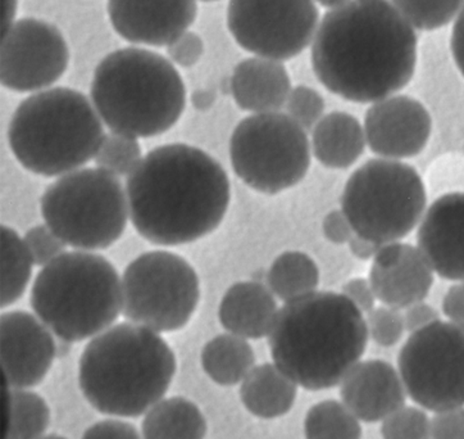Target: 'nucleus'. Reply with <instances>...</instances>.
Masks as SVG:
<instances>
[{
    "label": "nucleus",
    "mask_w": 464,
    "mask_h": 439,
    "mask_svg": "<svg viewBox=\"0 0 464 439\" xmlns=\"http://www.w3.org/2000/svg\"><path fill=\"white\" fill-rule=\"evenodd\" d=\"M442 312L451 323L464 329V280L448 289L442 299Z\"/></svg>",
    "instance_id": "43"
},
{
    "label": "nucleus",
    "mask_w": 464,
    "mask_h": 439,
    "mask_svg": "<svg viewBox=\"0 0 464 439\" xmlns=\"http://www.w3.org/2000/svg\"><path fill=\"white\" fill-rule=\"evenodd\" d=\"M450 51L458 70L464 77V7L451 29Z\"/></svg>",
    "instance_id": "44"
},
{
    "label": "nucleus",
    "mask_w": 464,
    "mask_h": 439,
    "mask_svg": "<svg viewBox=\"0 0 464 439\" xmlns=\"http://www.w3.org/2000/svg\"><path fill=\"white\" fill-rule=\"evenodd\" d=\"M24 242L34 265L42 266V268L66 253L64 252L66 243L46 224L31 228L24 234Z\"/></svg>",
    "instance_id": "36"
},
{
    "label": "nucleus",
    "mask_w": 464,
    "mask_h": 439,
    "mask_svg": "<svg viewBox=\"0 0 464 439\" xmlns=\"http://www.w3.org/2000/svg\"><path fill=\"white\" fill-rule=\"evenodd\" d=\"M140 161L141 148L138 139L119 132L104 135L95 154L98 169L116 178L131 174Z\"/></svg>",
    "instance_id": "32"
},
{
    "label": "nucleus",
    "mask_w": 464,
    "mask_h": 439,
    "mask_svg": "<svg viewBox=\"0 0 464 439\" xmlns=\"http://www.w3.org/2000/svg\"><path fill=\"white\" fill-rule=\"evenodd\" d=\"M240 400L247 413L274 420L290 413L298 397V385L276 364L256 365L240 385Z\"/></svg>",
    "instance_id": "24"
},
{
    "label": "nucleus",
    "mask_w": 464,
    "mask_h": 439,
    "mask_svg": "<svg viewBox=\"0 0 464 439\" xmlns=\"http://www.w3.org/2000/svg\"><path fill=\"white\" fill-rule=\"evenodd\" d=\"M39 439H67V438L62 437V435H60V434H45V435H43V437L39 438Z\"/></svg>",
    "instance_id": "48"
},
{
    "label": "nucleus",
    "mask_w": 464,
    "mask_h": 439,
    "mask_svg": "<svg viewBox=\"0 0 464 439\" xmlns=\"http://www.w3.org/2000/svg\"><path fill=\"white\" fill-rule=\"evenodd\" d=\"M342 293L363 314L373 310L377 298L370 280L364 278H353L343 286Z\"/></svg>",
    "instance_id": "40"
},
{
    "label": "nucleus",
    "mask_w": 464,
    "mask_h": 439,
    "mask_svg": "<svg viewBox=\"0 0 464 439\" xmlns=\"http://www.w3.org/2000/svg\"><path fill=\"white\" fill-rule=\"evenodd\" d=\"M283 62L255 57L241 61L231 76L235 103L246 112H280L292 92Z\"/></svg>",
    "instance_id": "21"
},
{
    "label": "nucleus",
    "mask_w": 464,
    "mask_h": 439,
    "mask_svg": "<svg viewBox=\"0 0 464 439\" xmlns=\"http://www.w3.org/2000/svg\"><path fill=\"white\" fill-rule=\"evenodd\" d=\"M277 312L270 288L258 281H239L222 297L218 318L227 333L256 341L268 337Z\"/></svg>",
    "instance_id": "22"
},
{
    "label": "nucleus",
    "mask_w": 464,
    "mask_h": 439,
    "mask_svg": "<svg viewBox=\"0 0 464 439\" xmlns=\"http://www.w3.org/2000/svg\"><path fill=\"white\" fill-rule=\"evenodd\" d=\"M45 224L66 243L101 250L122 237L128 225V194L116 176L101 169H82L61 176L40 200Z\"/></svg>",
    "instance_id": "9"
},
{
    "label": "nucleus",
    "mask_w": 464,
    "mask_h": 439,
    "mask_svg": "<svg viewBox=\"0 0 464 439\" xmlns=\"http://www.w3.org/2000/svg\"><path fill=\"white\" fill-rule=\"evenodd\" d=\"M135 230L157 246L197 242L221 225L230 205L224 167L193 145H160L142 157L126 182Z\"/></svg>",
    "instance_id": "2"
},
{
    "label": "nucleus",
    "mask_w": 464,
    "mask_h": 439,
    "mask_svg": "<svg viewBox=\"0 0 464 439\" xmlns=\"http://www.w3.org/2000/svg\"><path fill=\"white\" fill-rule=\"evenodd\" d=\"M82 439H142V435L134 424L117 417L101 420L89 426Z\"/></svg>",
    "instance_id": "38"
},
{
    "label": "nucleus",
    "mask_w": 464,
    "mask_h": 439,
    "mask_svg": "<svg viewBox=\"0 0 464 439\" xmlns=\"http://www.w3.org/2000/svg\"><path fill=\"white\" fill-rule=\"evenodd\" d=\"M267 284L274 296L281 301H294L317 290L320 270L307 253L286 250L272 262Z\"/></svg>",
    "instance_id": "28"
},
{
    "label": "nucleus",
    "mask_w": 464,
    "mask_h": 439,
    "mask_svg": "<svg viewBox=\"0 0 464 439\" xmlns=\"http://www.w3.org/2000/svg\"><path fill=\"white\" fill-rule=\"evenodd\" d=\"M434 274L417 246L392 242L380 247L368 280L383 306L405 310L425 301L434 286Z\"/></svg>",
    "instance_id": "18"
},
{
    "label": "nucleus",
    "mask_w": 464,
    "mask_h": 439,
    "mask_svg": "<svg viewBox=\"0 0 464 439\" xmlns=\"http://www.w3.org/2000/svg\"><path fill=\"white\" fill-rule=\"evenodd\" d=\"M200 2H218V0H200Z\"/></svg>",
    "instance_id": "49"
},
{
    "label": "nucleus",
    "mask_w": 464,
    "mask_h": 439,
    "mask_svg": "<svg viewBox=\"0 0 464 439\" xmlns=\"http://www.w3.org/2000/svg\"><path fill=\"white\" fill-rule=\"evenodd\" d=\"M51 409L30 389L2 385V439H39L51 424Z\"/></svg>",
    "instance_id": "27"
},
{
    "label": "nucleus",
    "mask_w": 464,
    "mask_h": 439,
    "mask_svg": "<svg viewBox=\"0 0 464 439\" xmlns=\"http://www.w3.org/2000/svg\"><path fill=\"white\" fill-rule=\"evenodd\" d=\"M103 138L94 104L70 88L30 95L15 110L8 129L15 160L46 178L70 174L91 162Z\"/></svg>",
    "instance_id": "6"
},
{
    "label": "nucleus",
    "mask_w": 464,
    "mask_h": 439,
    "mask_svg": "<svg viewBox=\"0 0 464 439\" xmlns=\"http://www.w3.org/2000/svg\"><path fill=\"white\" fill-rule=\"evenodd\" d=\"M414 30L435 31L454 23L464 0H389Z\"/></svg>",
    "instance_id": "31"
},
{
    "label": "nucleus",
    "mask_w": 464,
    "mask_h": 439,
    "mask_svg": "<svg viewBox=\"0 0 464 439\" xmlns=\"http://www.w3.org/2000/svg\"><path fill=\"white\" fill-rule=\"evenodd\" d=\"M419 39L389 0H352L330 9L311 44L314 75L353 103H374L412 82Z\"/></svg>",
    "instance_id": "1"
},
{
    "label": "nucleus",
    "mask_w": 464,
    "mask_h": 439,
    "mask_svg": "<svg viewBox=\"0 0 464 439\" xmlns=\"http://www.w3.org/2000/svg\"><path fill=\"white\" fill-rule=\"evenodd\" d=\"M204 54V43L198 34L185 31L171 44L167 45V54L173 63L181 67H191L199 62Z\"/></svg>",
    "instance_id": "37"
},
{
    "label": "nucleus",
    "mask_w": 464,
    "mask_h": 439,
    "mask_svg": "<svg viewBox=\"0 0 464 439\" xmlns=\"http://www.w3.org/2000/svg\"><path fill=\"white\" fill-rule=\"evenodd\" d=\"M417 249L435 274L450 281L464 280V193L439 197L420 220Z\"/></svg>",
    "instance_id": "19"
},
{
    "label": "nucleus",
    "mask_w": 464,
    "mask_h": 439,
    "mask_svg": "<svg viewBox=\"0 0 464 439\" xmlns=\"http://www.w3.org/2000/svg\"><path fill=\"white\" fill-rule=\"evenodd\" d=\"M197 0H108L114 31L132 44L167 46L197 18Z\"/></svg>",
    "instance_id": "17"
},
{
    "label": "nucleus",
    "mask_w": 464,
    "mask_h": 439,
    "mask_svg": "<svg viewBox=\"0 0 464 439\" xmlns=\"http://www.w3.org/2000/svg\"><path fill=\"white\" fill-rule=\"evenodd\" d=\"M307 132L283 112L255 113L241 120L230 139L231 166L258 193L290 190L311 166Z\"/></svg>",
    "instance_id": "10"
},
{
    "label": "nucleus",
    "mask_w": 464,
    "mask_h": 439,
    "mask_svg": "<svg viewBox=\"0 0 464 439\" xmlns=\"http://www.w3.org/2000/svg\"><path fill=\"white\" fill-rule=\"evenodd\" d=\"M204 373L221 386L241 385L256 366V354L246 339L219 334L206 343L200 355Z\"/></svg>",
    "instance_id": "26"
},
{
    "label": "nucleus",
    "mask_w": 464,
    "mask_h": 439,
    "mask_svg": "<svg viewBox=\"0 0 464 439\" xmlns=\"http://www.w3.org/2000/svg\"><path fill=\"white\" fill-rule=\"evenodd\" d=\"M324 238L333 244H348L354 235L351 222L342 210H334L324 216L323 221Z\"/></svg>",
    "instance_id": "41"
},
{
    "label": "nucleus",
    "mask_w": 464,
    "mask_h": 439,
    "mask_svg": "<svg viewBox=\"0 0 464 439\" xmlns=\"http://www.w3.org/2000/svg\"><path fill=\"white\" fill-rule=\"evenodd\" d=\"M366 145L357 117L342 111L326 114L312 130V154L327 169H349L360 160Z\"/></svg>",
    "instance_id": "23"
},
{
    "label": "nucleus",
    "mask_w": 464,
    "mask_h": 439,
    "mask_svg": "<svg viewBox=\"0 0 464 439\" xmlns=\"http://www.w3.org/2000/svg\"><path fill=\"white\" fill-rule=\"evenodd\" d=\"M405 332L411 334L419 332L423 327L431 326L435 321L440 320L438 310L426 302H417L405 308L403 314Z\"/></svg>",
    "instance_id": "42"
},
{
    "label": "nucleus",
    "mask_w": 464,
    "mask_h": 439,
    "mask_svg": "<svg viewBox=\"0 0 464 439\" xmlns=\"http://www.w3.org/2000/svg\"><path fill=\"white\" fill-rule=\"evenodd\" d=\"M176 369L175 354L160 333L122 323L86 345L80 357L79 385L98 413L134 419L163 400Z\"/></svg>",
    "instance_id": "4"
},
{
    "label": "nucleus",
    "mask_w": 464,
    "mask_h": 439,
    "mask_svg": "<svg viewBox=\"0 0 464 439\" xmlns=\"http://www.w3.org/2000/svg\"><path fill=\"white\" fill-rule=\"evenodd\" d=\"M339 386L343 404L368 424L382 423L408 397L399 370L383 360H361Z\"/></svg>",
    "instance_id": "20"
},
{
    "label": "nucleus",
    "mask_w": 464,
    "mask_h": 439,
    "mask_svg": "<svg viewBox=\"0 0 464 439\" xmlns=\"http://www.w3.org/2000/svg\"><path fill=\"white\" fill-rule=\"evenodd\" d=\"M123 317L157 333L188 326L200 298L199 278L187 259L151 250L126 268L121 280Z\"/></svg>",
    "instance_id": "11"
},
{
    "label": "nucleus",
    "mask_w": 464,
    "mask_h": 439,
    "mask_svg": "<svg viewBox=\"0 0 464 439\" xmlns=\"http://www.w3.org/2000/svg\"><path fill=\"white\" fill-rule=\"evenodd\" d=\"M320 11L314 0H230L227 27L249 54L289 61L314 42Z\"/></svg>",
    "instance_id": "13"
},
{
    "label": "nucleus",
    "mask_w": 464,
    "mask_h": 439,
    "mask_svg": "<svg viewBox=\"0 0 464 439\" xmlns=\"http://www.w3.org/2000/svg\"><path fill=\"white\" fill-rule=\"evenodd\" d=\"M305 439H362L361 420L343 402L314 404L304 419Z\"/></svg>",
    "instance_id": "30"
},
{
    "label": "nucleus",
    "mask_w": 464,
    "mask_h": 439,
    "mask_svg": "<svg viewBox=\"0 0 464 439\" xmlns=\"http://www.w3.org/2000/svg\"><path fill=\"white\" fill-rule=\"evenodd\" d=\"M363 312L343 293L315 292L278 308L268 334L272 360L307 391L342 383L366 352Z\"/></svg>",
    "instance_id": "3"
},
{
    "label": "nucleus",
    "mask_w": 464,
    "mask_h": 439,
    "mask_svg": "<svg viewBox=\"0 0 464 439\" xmlns=\"http://www.w3.org/2000/svg\"><path fill=\"white\" fill-rule=\"evenodd\" d=\"M208 425L202 411L188 398H163L144 415L142 439H206Z\"/></svg>",
    "instance_id": "25"
},
{
    "label": "nucleus",
    "mask_w": 464,
    "mask_h": 439,
    "mask_svg": "<svg viewBox=\"0 0 464 439\" xmlns=\"http://www.w3.org/2000/svg\"><path fill=\"white\" fill-rule=\"evenodd\" d=\"M30 305L52 333L66 343L94 338L122 308V286L101 255L66 252L44 266L34 281Z\"/></svg>",
    "instance_id": "7"
},
{
    "label": "nucleus",
    "mask_w": 464,
    "mask_h": 439,
    "mask_svg": "<svg viewBox=\"0 0 464 439\" xmlns=\"http://www.w3.org/2000/svg\"><path fill=\"white\" fill-rule=\"evenodd\" d=\"M431 439H464V407L435 413Z\"/></svg>",
    "instance_id": "39"
},
{
    "label": "nucleus",
    "mask_w": 464,
    "mask_h": 439,
    "mask_svg": "<svg viewBox=\"0 0 464 439\" xmlns=\"http://www.w3.org/2000/svg\"><path fill=\"white\" fill-rule=\"evenodd\" d=\"M348 247L355 259H361V261H368V259H374L382 246L361 237V235L354 234L352 239L349 240Z\"/></svg>",
    "instance_id": "45"
},
{
    "label": "nucleus",
    "mask_w": 464,
    "mask_h": 439,
    "mask_svg": "<svg viewBox=\"0 0 464 439\" xmlns=\"http://www.w3.org/2000/svg\"><path fill=\"white\" fill-rule=\"evenodd\" d=\"M2 243V308L8 307L24 296L33 274V259L23 238L14 229L3 225L0 229Z\"/></svg>",
    "instance_id": "29"
},
{
    "label": "nucleus",
    "mask_w": 464,
    "mask_h": 439,
    "mask_svg": "<svg viewBox=\"0 0 464 439\" xmlns=\"http://www.w3.org/2000/svg\"><path fill=\"white\" fill-rule=\"evenodd\" d=\"M398 370L408 397L420 409L464 407V329L438 320L411 334L399 352Z\"/></svg>",
    "instance_id": "12"
},
{
    "label": "nucleus",
    "mask_w": 464,
    "mask_h": 439,
    "mask_svg": "<svg viewBox=\"0 0 464 439\" xmlns=\"http://www.w3.org/2000/svg\"><path fill=\"white\" fill-rule=\"evenodd\" d=\"M383 439H431V419L420 407L403 406L382 422Z\"/></svg>",
    "instance_id": "33"
},
{
    "label": "nucleus",
    "mask_w": 464,
    "mask_h": 439,
    "mask_svg": "<svg viewBox=\"0 0 464 439\" xmlns=\"http://www.w3.org/2000/svg\"><path fill=\"white\" fill-rule=\"evenodd\" d=\"M286 114L302 126L305 132L314 130L324 113V99L314 88L298 85L292 89L285 103Z\"/></svg>",
    "instance_id": "34"
},
{
    "label": "nucleus",
    "mask_w": 464,
    "mask_h": 439,
    "mask_svg": "<svg viewBox=\"0 0 464 439\" xmlns=\"http://www.w3.org/2000/svg\"><path fill=\"white\" fill-rule=\"evenodd\" d=\"M363 129L372 153L401 161L419 156L425 150L431 137L432 119L416 98L394 94L368 108Z\"/></svg>",
    "instance_id": "16"
},
{
    "label": "nucleus",
    "mask_w": 464,
    "mask_h": 439,
    "mask_svg": "<svg viewBox=\"0 0 464 439\" xmlns=\"http://www.w3.org/2000/svg\"><path fill=\"white\" fill-rule=\"evenodd\" d=\"M366 323L368 337L382 347H392L403 338L404 317L397 308L388 306L374 307L372 311L368 312Z\"/></svg>",
    "instance_id": "35"
},
{
    "label": "nucleus",
    "mask_w": 464,
    "mask_h": 439,
    "mask_svg": "<svg viewBox=\"0 0 464 439\" xmlns=\"http://www.w3.org/2000/svg\"><path fill=\"white\" fill-rule=\"evenodd\" d=\"M352 2V0H314L315 5H321V7L329 9H335L345 5L346 3Z\"/></svg>",
    "instance_id": "47"
},
{
    "label": "nucleus",
    "mask_w": 464,
    "mask_h": 439,
    "mask_svg": "<svg viewBox=\"0 0 464 439\" xmlns=\"http://www.w3.org/2000/svg\"><path fill=\"white\" fill-rule=\"evenodd\" d=\"M2 383L8 388L39 385L57 356L52 330L27 311H8L0 317Z\"/></svg>",
    "instance_id": "15"
},
{
    "label": "nucleus",
    "mask_w": 464,
    "mask_h": 439,
    "mask_svg": "<svg viewBox=\"0 0 464 439\" xmlns=\"http://www.w3.org/2000/svg\"><path fill=\"white\" fill-rule=\"evenodd\" d=\"M427 194L413 166L397 160L373 159L345 182L342 211L357 235L383 244L401 242L426 212Z\"/></svg>",
    "instance_id": "8"
},
{
    "label": "nucleus",
    "mask_w": 464,
    "mask_h": 439,
    "mask_svg": "<svg viewBox=\"0 0 464 439\" xmlns=\"http://www.w3.org/2000/svg\"><path fill=\"white\" fill-rule=\"evenodd\" d=\"M15 8H17V0H2V34L15 23Z\"/></svg>",
    "instance_id": "46"
},
{
    "label": "nucleus",
    "mask_w": 464,
    "mask_h": 439,
    "mask_svg": "<svg viewBox=\"0 0 464 439\" xmlns=\"http://www.w3.org/2000/svg\"><path fill=\"white\" fill-rule=\"evenodd\" d=\"M91 95L111 132L136 139L169 132L187 104L184 82L171 62L141 48L119 49L103 58Z\"/></svg>",
    "instance_id": "5"
},
{
    "label": "nucleus",
    "mask_w": 464,
    "mask_h": 439,
    "mask_svg": "<svg viewBox=\"0 0 464 439\" xmlns=\"http://www.w3.org/2000/svg\"><path fill=\"white\" fill-rule=\"evenodd\" d=\"M68 61L66 39L54 24L23 18L2 34L0 82L9 91H46L66 73Z\"/></svg>",
    "instance_id": "14"
}]
</instances>
